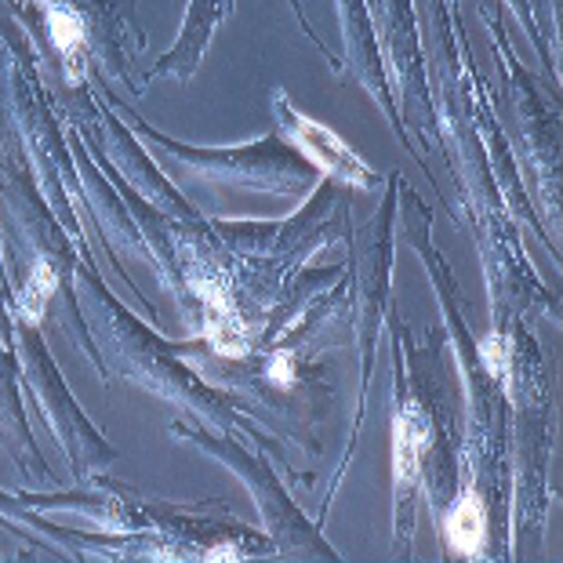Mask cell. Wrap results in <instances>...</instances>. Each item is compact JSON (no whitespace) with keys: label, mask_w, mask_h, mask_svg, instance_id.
<instances>
[{"label":"cell","mask_w":563,"mask_h":563,"mask_svg":"<svg viewBox=\"0 0 563 563\" xmlns=\"http://www.w3.org/2000/svg\"><path fill=\"white\" fill-rule=\"evenodd\" d=\"M277 110H280V121L287 128V135L295 139V146L302 150L306 157L320 167V172L342 178V183H350L356 189H375L378 186L375 172H371V167L356 157V153L345 146V142L334 135L331 128H323L317 121H309V117L295 113L291 106H284V99H277Z\"/></svg>","instance_id":"6da1fadb"},{"label":"cell","mask_w":563,"mask_h":563,"mask_svg":"<svg viewBox=\"0 0 563 563\" xmlns=\"http://www.w3.org/2000/svg\"><path fill=\"white\" fill-rule=\"evenodd\" d=\"M429 451V418L418 407H404L393 418V484L397 498H411V490L422 473V459Z\"/></svg>","instance_id":"7a4b0ae2"},{"label":"cell","mask_w":563,"mask_h":563,"mask_svg":"<svg viewBox=\"0 0 563 563\" xmlns=\"http://www.w3.org/2000/svg\"><path fill=\"white\" fill-rule=\"evenodd\" d=\"M225 11H230V0H194L189 22H186V37L157 66V74H172V69H178L183 77H189V69L197 66V58L203 55V47H208L211 30L225 19Z\"/></svg>","instance_id":"3957f363"},{"label":"cell","mask_w":563,"mask_h":563,"mask_svg":"<svg viewBox=\"0 0 563 563\" xmlns=\"http://www.w3.org/2000/svg\"><path fill=\"white\" fill-rule=\"evenodd\" d=\"M443 542L459 556H481L487 545V509L476 490H465L459 501L443 512Z\"/></svg>","instance_id":"277c9868"},{"label":"cell","mask_w":563,"mask_h":563,"mask_svg":"<svg viewBox=\"0 0 563 563\" xmlns=\"http://www.w3.org/2000/svg\"><path fill=\"white\" fill-rule=\"evenodd\" d=\"M342 19H345V41L353 44L356 52V69H361V77L371 84V95L382 99V106L393 113V102L386 95V80H382V69H378V52H375V33L367 26V15L361 8V0H342Z\"/></svg>","instance_id":"5b68a950"},{"label":"cell","mask_w":563,"mask_h":563,"mask_svg":"<svg viewBox=\"0 0 563 563\" xmlns=\"http://www.w3.org/2000/svg\"><path fill=\"white\" fill-rule=\"evenodd\" d=\"M47 26H52V37L58 44V52L66 55V63H74L84 47V26L77 15H69V11H58L52 8L47 11Z\"/></svg>","instance_id":"8992f818"},{"label":"cell","mask_w":563,"mask_h":563,"mask_svg":"<svg viewBox=\"0 0 563 563\" xmlns=\"http://www.w3.org/2000/svg\"><path fill=\"white\" fill-rule=\"evenodd\" d=\"M52 287H55V273H52L47 262H41V266L33 269L30 284H26V295H22V317H26L30 323L41 320L47 298H52Z\"/></svg>","instance_id":"52a82bcc"},{"label":"cell","mask_w":563,"mask_h":563,"mask_svg":"<svg viewBox=\"0 0 563 563\" xmlns=\"http://www.w3.org/2000/svg\"><path fill=\"white\" fill-rule=\"evenodd\" d=\"M481 356H484V364H487V371L490 375H506V361H509V350H506V342L501 339H484V345H481Z\"/></svg>","instance_id":"ba28073f"},{"label":"cell","mask_w":563,"mask_h":563,"mask_svg":"<svg viewBox=\"0 0 563 563\" xmlns=\"http://www.w3.org/2000/svg\"><path fill=\"white\" fill-rule=\"evenodd\" d=\"M269 375L280 382V386H287V382H291V375H295V367H291V361H287V356H277V361L269 364Z\"/></svg>","instance_id":"9c48e42d"}]
</instances>
